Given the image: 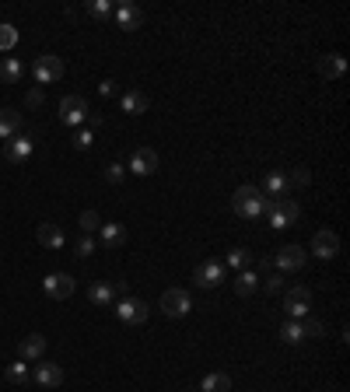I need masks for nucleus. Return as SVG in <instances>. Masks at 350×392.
I'll use <instances>...</instances> for the list:
<instances>
[{
  "label": "nucleus",
  "mask_w": 350,
  "mask_h": 392,
  "mask_svg": "<svg viewBox=\"0 0 350 392\" xmlns=\"http://www.w3.org/2000/svg\"><path fill=\"white\" fill-rule=\"evenodd\" d=\"M112 14H116V25H120L123 32H137L144 25V11L137 4H120V8H112Z\"/></svg>",
  "instance_id": "16"
},
{
  "label": "nucleus",
  "mask_w": 350,
  "mask_h": 392,
  "mask_svg": "<svg viewBox=\"0 0 350 392\" xmlns=\"http://www.w3.org/2000/svg\"><path fill=\"white\" fill-rule=\"evenodd\" d=\"M189 309H193L189 291H183V287L161 291V312H165L168 319H183V315H189Z\"/></svg>",
  "instance_id": "3"
},
{
  "label": "nucleus",
  "mask_w": 350,
  "mask_h": 392,
  "mask_svg": "<svg viewBox=\"0 0 350 392\" xmlns=\"http://www.w3.org/2000/svg\"><path fill=\"white\" fill-rule=\"evenodd\" d=\"M21 133V112L18 109H0V140H11Z\"/></svg>",
  "instance_id": "21"
},
{
  "label": "nucleus",
  "mask_w": 350,
  "mask_h": 392,
  "mask_svg": "<svg viewBox=\"0 0 350 392\" xmlns=\"http://www.w3.org/2000/svg\"><path fill=\"white\" fill-rule=\"evenodd\" d=\"M308 309H312V291H308L305 284L284 291V312H287L291 319H305Z\"/></svg>",
  "instance_id": "4"
},
{
  "label": "nucleus",
  "mask_w": 350,
  "mask_h": 392,
  "mask_svg": "<svg viewBox=\"0 0 350 392\" xmlns=\"http://www.w3.org/2000/svg\"><path fill=\"white\" fill-rule=\"evenodd\" d=\"M4 378H8L11 385H28V382H32V371H28V361H14V365H8Z\"/></svg>",
  "instance_id": "27"
},
{
  "label": "nucleus",
  "mask_w": 350,
  "mask_h": 392,
  "mask_svg": "<svg viewBox=\"0 0 350 392\" xmlns=\"http://www.w3.org/2000/svg\"><path fill=\"white\" fill-rule=\"evenodd\" d=\"M98 242H102L105 249H123V246H126V228L116 224V221L102 224V228H98Z\"/></svg>",
  "instance_id": "18"
},
{
  "label": "nucleus",
  "mask_w": 350,
  "mask_h": 392,
  "mask_svg": "<svg viewBox=\"0 0 350 392\" xmlns=\"http://www.w3.org/2000/svg\"><path fill=\"white\" fill-rule=\"evenodd\" d=\"M60 119L67 127H81L84 119H88V99L84 95H67L60 102Z\"/></svg>",
  "instance_id": "7"
},
{
  "label": "nucleus",
  "mask_w": 350,
  "mask_h": 392,
  "mask_svg": "<svg viewBox=\"0 0 350 392\" xmlns=\"http://www.w3.org/2000/svg\"><path fill=\"white\" fill-rule=\"evenodd\" d=\"M42 99H46V95H42V88H32V92L25 95V105H28V109H39V105H42Z\"/></svg>",
  "instance_id": "39"
},
{
  "label": "nucleus",
  "mask_w": 350,
  "mask_h": 392,
  "mask_svg": "<svg viewBox=\"0 0 350 392\" xmlns=\"http://www.w3.org/2000/svg\"><path fill=\"white\" fill-rule=\"evenodd\" d=\"M123 179H126V165H105V183H112V186H120L123 183Z\"/></svg>",
  "instance_id": "36"
},
{
  "label": "nucleus",
  "mask_w": 350,
  "mask_h": 392,
  "mask_svg": "<svg viewBox=\"0 0 350 392\" xmlns=\"http://www.w3.org/2000/svg\"><path fill=\"white\" fill-rule=\"evenodd\" d=\"M92 252H95V238H92V235H81V238H77V256L88 259Z\"/></svg>",
  "instance_id": "38"
},
{
  "label": "nucleus",
  "mask_w": 350,
  "mask_h": 392,
  "mask_svg": "<svg viewBox=\"0 0 350 392\" xmlns=\"http://www.w3.org/2000/svg\"><path fill=\"white\" fill-rule=\"evenodd\" d=\"M120 105H123V112H130V116H140V112H148V105H151V99L144 95V92H123V99H120Z\"/></svg>",
  "instance_id": "23"
},
{
  "label": "nucleus",
  "mask_w": 350,
  "mask_h": 392,
  "mask_svg": "<svg viewBox=\"0 0 350 392\" xmlns=\"http://www.w3.org/2000/svg\"><path fill=\"white\" fill-rule=\"evenodd\" d=\"M308 252H312V256H319V259H333V256L340 252V235H336V231H329V228L315 231L312 249H308Z\"/></svg>",
  "instance_id": "9"
},
{
  "label": "nucleus",
  "mask_w": 350,
  "mask_h": 392,
  "mask_svg": "<svg viewBox=\"0 0 350 392\" xmlns=\"http://www.w3.org/2000/svg\"><path fill=\"white\" fill-rule=\"evenodd\" d=\"M196 392H231V378H228L224 371H211Z\"/></svg>",
  "instance_id": "26"
},
{
  "label": "nucleus",
  "mask_w": 350,
  "mask_h": 392,
  "mask_svg": "<svg viewBox=\"0 0 350 392\" xmlns=\"http://www.w3.org/2000/svg\"><path fill=\"white\" fill-rule=\"evenodd\" d=\"M270 270H273V259H259V263H256V277H267Z\"/></svg>",
  "instance_id": "40"
},
{
  "label": "nucleus",
  "mask_w": 350,
  "mask_h": 392,
  "mask_svg": "<svg viewBox=\"0 0 350 392\" xmlns=\"http://www.w3.org/2000/svg\"><path fill=\"white\" fill-rule=\"evenodd\" d=\"M312 183V172L308 168H295L287 175V190H298V186H308Z\"/></svg>",
  "instance_id": "33"
},
{
  "label": "nucleus",
  "mask_w": 350,
  "mask_h": 392,
  "mask_svg": "<svg viewBox=\"0 0 350 392\" xmlns=\"http://www.w3.org/2000/svg\"><path fill=\"white\" fill-rule=\"evenodd\" d=\"M277 270L280 274H295V270H305V263H308V252L301 249V246H284L280 252H277Z\"/></svg>",
  "instance_id": "8"
},
{
  "label": "nucleus",
  "mask_w": 350,
  "mask_h": 392,
  "mask_svg": "<svg viewBox=\"0 0 350 392\" xmlns=\"http://www.w3.org/2000/svg\"><path fill=\"white\" fill-rule=\"evenodd\" d=\"M21 74H25L21 60H14V56H4V60H0V84H18Z\"/></svg>",
  "instance_id": "24"
},
{
  "label": "nucleus",
  "mask_w": 350,
  "mask_h": 392,
  "mask_svg": "<svg viewBox=\"0 0 350 392\" xmlns=\"http://www.w3.org/2000/svg\"><path fill=\"white\" fill-rule=\"evenodd\" d=\"M231 210L242 218V221H256L267 214V196H262L256 186H239L231 193Z\"/></svg>",
  "instance_id": "1"
},
{
  "label": "nucleus",
  "mask_w": 350,
  "mask_h": 392,
  "mask_svg": "<svg viewBox=\"0 0 350 392\" xmlns=\"http://www.w3.org/2000/svg\"><path fill=\"white\" fill-rule=\"evenodd\" d=\"M14 46H18V28L4 21V25H0V53H8Z\"/></svg>",
  "instance_id": "31"
},
{
  "label": "nucleus",
  "mask_w": 350,
  "mask_h": 392,
  "mask_svg": "<svg viewBox=\"0 0 350 392\" xmlns=\"http://www.w3.org/2000/svg\"><path fill=\"white\" fill-rule=\"evenodd\" d=\"M116 315H120L123 322H130V326H140V322H148V315H151V309H148V301H140V298H120L116 301Z\"/></svg>",
  "instance_id": "5"
},
{
  "label": "nucleus",
  "mask_w": 350,
  "mask_h": 392,
  "mask_svg": "<svg viewBox=\"0 0 350 392\" xmlns=\"http://www.w3.org/2000/svg\"><path fill=\"white\" fill-rule=\"evenodd\" d=\"M298 322H301V333H305V340H319V337L326 333V329H323V322H319L315 315H305V319H298Z\"/></svg>",
  "instance_id": "30"
},
{
  "label": "nucleus",
  "mask_w": 350,
  "mask_h": 392,
  "mask_svg": "<svg viewBox=\"0 0 350 392\" xmlns=\"http://www.w3.org/2000/svg\"><path fill=\"white\" fill-rule=\"evenodd\" d=\"M259 287H262V291H270V294L284 291V274H280V270H270L267 277H259Z\"/></svg>",
  "instance_id": "32"
},
{
  "label": "nucleus",
  "mask_w": 350,
  "mask_h": 392,
  "mask_svg": "<svg viewBox=\"0 0 350 392\" xmlns=\"http://www.w3.org/2000/svg\"><path fill=\"white\" fill-rule=\"evenodd\" d=\"M88 301H92V305H102V309H112L116 301H120V294H116V284H92L88 287Z\"/></svg>",
  "instance_id": "19"
},
{
  "label": "nucleus",
  "mask_w": 350,
  "mask_h": 392,
  "mask_svg": "<svg viewBox=\"0 0 350 392\" xmlns=\"http://www.w3.org/2000/svg\"><path fill=\"white\" fill-rule=\"evenodd\" d=\"M88 14L98 18V21H105V18L112 14V4H109V0H92V4H88Z\"/></svg>",
  "instance_id": "35"
},
{
  "label": "nucleus",
  "mask_w": 350,
  "mask_h": 392,
  "mask_svg": "<svg viewBox=\"0 0 350 392\" xmlns=\"http://www.w3.org/2000/svg\"><path fill=\"white\" fill-rule=\"evenodd\" d=\"M32 382L42 385V389H56V385H64V368L49 365V361H39L36 371H32Z\"/></svg>",
  "instance_id": "13"
},
{
  "label": "nucleus",
  "mask_w": 350,
  "mask_h": 392,
  "mask_svg": "<svg viewBox=\"0 0 350 392\" xmlns=\"http://www.w3.org/2000/svg\"><path fill=\"white\" fill-rule=\"evenodd\" d=\"M267 200H273V196H291V190H287V175L284 172H267L262 175V186H256Z\"/></svg>",
  "instance_id": "17"
},
{
  "label": "nucleus",
  "mask_w": 350,
  "mask_h": 392,
  "mask_svg": "<svg viewBox=\"0 0 350 392\" xmlns=\"http://www.w3.org/2000/svg\"><path fill=\"white\" fill-rule=\"evenodd\" d=\"M18 354H21V361H42V354H46V337H42V333L25 337V340L18 343Z\"/></svg>",
  "instance_id": "20"
},
{
  "label": "nucleus",
  "mask_w": 350,
  "mask_h": 392,
  "mask_svg": "<svg viewBox=\"0 0 350 392\" xmlns=\"http://www.w3.org/2000/svg\"><path fill=\"white\" fill-rule=\"evenodd\" d=\"M259 291V277L252 274V270H242V274H235V294L239 298H252Z\"/></svg>",
  "instance_id": "25"
},
{
  "label": "nucleus",
  "mask_w": 350,
  "mask_h": 392,
  "mask_svg": "<svg viewBox=\"0 0 350 392\" xmlns=\"http://www.w3.org/2000/svg\"><path fill=\"white\" fill-rule=\"evenodd\" d=\"M98 95H102V99L116 95V81H102V84H98Z\"/></svg>",
  "instance_id": "41"
},
{
  "label": "nucleus",
  "mask_w": 350,
  "mask_h": 392,
  "mask_svg": "<svg viewBox=\"0 0 350 392\" xmlns=\"http://www.w3.org/2000/svg\"><path fill=\"white\" fill-rule=\"evenodd\" d=\"M252 263H256V256H252L249 249H231V252H228V266L235 270V274H242V270H252Z\"/></svg>",
  "instance_id": "28"
},
{
  "label": "nucleus",
  "mask_w": 350,
  "mask_h": 392,
  "mask_svg": "<svg viewBox=\"0 0 350 392\" xmlns=\"http://www.w3.org/2000/svg\"><path fill=\"white\" fill-rule=\"evenodd\" d=\"M32 137L28 133H18V137H11L8 144H4V158L11 161V165H25L28 158H32Z\"/></svg>",
  "instance_id": "11"
},
{
  "label": "nucleus",
  "mask_w": 350,
  "mask_h": 392,
  "mask_svg": "<svg viewBox=\"0 0 350 392\" xmlns=\"http://www.w3.org/2000/svg\"><path fill=\"white\" fill-rule=\"evenodd\" d=\"M92 140H95V130H92V127H88V130H77L74 147H77V151H88V147H92Z\"/></svg>",
  "instance_id": "37"
},
{
  "label": "nucleus",
  "mask_w": 350,
  "mask_h": 392,
  "mask_svg": "<svg viewBox=\"0 0 350 392\" xmlns=\"http://www.w3.org/2000/svg\"><path fill=\"white\" fill-rule=\"evenodd\" d=\"M298 218H301V207H298L295 196H273V200H267V221H270L277 231L291 228Z\"/></svg>",
  "instance_id": "2"
},
{
  "label": "nucleus",
  "mask_w": 350,
  "mask_h": 392,
  "mask_svg": "<svg viewBox=\"0 0 350 392\" xmlns=\"http://www.w3.org/2000/svg\"><path fill=\"white\" fill-rule=\"evenodd\" d=\"M193 280H196L200 287H217V284L224 280V266H221L217 259L200 263V266H196V274H193Z\"/></svg>",
  "instance_id": "14"
},
{
  "label": "nucleus",
  "mask_w": 350,
  "mask_h": 392,
  "mask_svg": "<svg viewBox=\"0 0 350 392\" xmlns=\"http://www.w3.org/2000/svg\"><path fill=\"white\" fill-rule=\"evenodd\" d=\"M126 168H130L133 175H154V172H158V151H151V147H133Z\"/></svg>",
  "instance_id": "10"
},
{
  "label": "nucleus",
  "mask_w": 350,
  "mask_h": 392,
  "mask_svg": "<svg viewBox=\"0 0 350 392\" xmlns=\"http://www.w3.org/2000/svg\"><path fill=\"white\" fill-rule=\"evenodd\" d=\"M319 77H326V81H336L347 74V60L340 53H326V56H319V64H315Z\"/></svg>",
  "instance_id": "15"
},
{
  "label": "nucleus",
  "mask_w": 350,
  "mask_h": 392,
  "mask_svg": "<svg viewBox=\"0 0 350 392\" xmlns=\"http://www.w3.org/2000/svg\"><path fill=\"white\" fill-rule=\"evenodd\" d=\"M32 74L39 84H53V81H60L64 77V60L60 56H53V53H42L36 64H32Z\"/></svg>",
  "instance_id": "6"
},
{
  "label": "nucleus",
  "mask_w": 350,
  "mask_h": 392,
  "mask_svg": "<svg viewBox=\"0 0 350 392\" xmlns=\"http://www.w3.org/2000/svg\"><path fill=\"white\" fill-rule=\"evenodd\" d=\"M74 287H77V284H74L70 274H49V277L42 280V291H46L53 301H67V298L74 294Z\"/></svg>",
  "instance_id": "12"
},
{
  "label": "nucleus",
  "mask_w": 350,
  "mask_h": 392,
  "mask_svg": "<svg viewBox=\"0 0 350 392\" xmlns=\"http://www.w3.org/2000/svg\"><path fill=\"white\" fill-rule=\"evenodd\" d=\"M36 238H39V246H46V249H60L64 246V231H60V224H39V231H36Z\"/></svg>",
  "instance_id": "22"
},
{
  "label": "nucleus",
  "mask_w": 350,
  "mask_h": 392,
  "mask_svg": "<svg viewBox=\"0 0 350 392\" xmlns=\"http://www.w3.org/2000/svg\"><path fill=\"white\" fill-rule=\"evenodd\" d=\"M280 340H284V343H291V347H295V343H301V340H305V333H301V322H298V319H287V322H280Z\"/></svg>",
  "instance_id": "29"
},
{
  "label": "nucleus",
  "mask_w": 350,
  "mask_h": 392,
  "mask_svg": "<svg viewBox=\"0 0 350 392\" xmlns=\"http://www.w3.org/2000/svg\"><path fill=\"white\" fill-rule=\"evenodd\" d=\"M98 228H102V218L95 214V210H84V214H81V231L92 235V231H98Z\"/></svg>",
  "instance_id": "34"
}]
</instances>
